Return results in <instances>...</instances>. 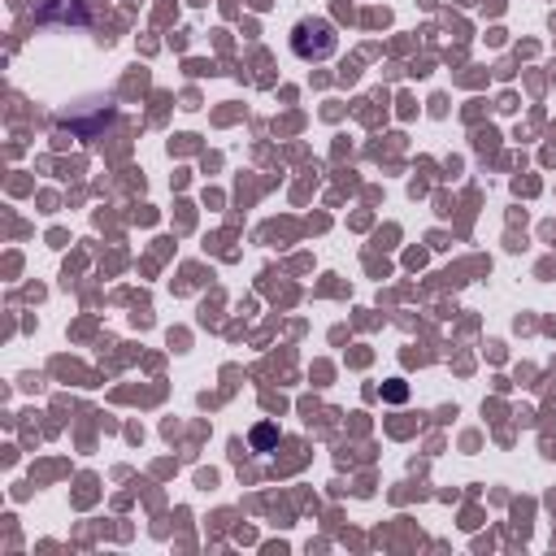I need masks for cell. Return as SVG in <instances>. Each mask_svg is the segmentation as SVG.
Returning <instances> with one entry per match:
<instances>
[{"label": "cell", "instance_id": "cell-1", "mask_svg": "<svg viewBox=\"0 0 556 556\" xmlns=\"http://www.w3.org/2000/svg\"><path fill=\"white\" fill-rule=\"evenodd\" d=\"M334 43H339V35H334V26L326 17H304L291 30V52L300 61H326L334 52Z\"/></svg>", "mask_w": 556, "mask_h": 556}, {"label": "cell", "instance_id": "cell-2", "mask_svg": "<svg viewBox=\"0 0 556 556\" xmlns=\"http://www.w3.org/2000/svg\"><path fill=\"white\" fill-rule=\"evenodd\" d=\"M274 439H278V430H274L269 421L252 430V447H256V452H269V447H274Z\"/></svg>", "mask_w": 556, "mask_h": 556}]
</instances>
